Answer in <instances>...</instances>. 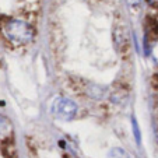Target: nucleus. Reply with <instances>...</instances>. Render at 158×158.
Here are the masks:
<instances>
[{"label": "nucleus", "mask_w": 158, "mask_h": 158, "mask_svg": "<svg viewBox=\"0 0 158 158\" xmlns=\"http://www.w3.org/2000/svg\"><path fill=\"white\" fill-rule=\"evenodd\" d=\"M3 34L10 42L15 45H25L32 41L34 30L23 20H9L3 24Z\"/></svg>", "instance_id": "obj_1"}, {"label": "nucleus", "mask_w": 158, "mask_h": 158, "mask_svg": "<svg viewBox=\"0 0 158 158\" xmlns=\"http://www.w3.org/2000/svg\"><path fill=\"white\" fill-rule=\"evenodd\" d=\"M52 114L56 119L60 120H72L77 114V105L74 101L64 97H57L52 104Z\"/></svg>", "instance_id": "obj_2"}, {"label": "nucleus", "mask_w": 158, "mask_h": 158, "mask_svg": "<svg viewBox=\"0 0 158 158\" xmlns=\"http://www.w3.org/2000/svg\"><path fill=\"white\" fill-rule=\"evenodd\" d=\"M112 36H114V44L118 53H120L122 56H126L129 53V51H130V35H129L126 25L125 24L115 25Z\"/></svg>", "instance_id": "obj_3"}, {"label": "nucleus", "mask_w": 158, "mask_h": 158, "mask_svg": "<svg viewBox=\"0 0 158 158\" xmlns=\"http://www.w3.org/2000/svg\"><path fill=\"white\" fill-rule=\"evenodd\" d=\"M13 133V125L6 116L0 115V139H9Z\"/></svg>", "instance_id": "obj_4"}, {"label": "nucleus", "mask_w": 158, "mask_h": 158, "mask_svg": "<svg viewBox=\"0 0 158 158\" xmlns=\"http://www.w3.org/2000/svg\"><path fill=\"white\" fill-rule=\"evenodd\" d=\"M87 93H88V97H91V98L101 99L105 94V88L101 85H97V84H91V85L88 87V91H87Z\"/></svg>", "instance_id": "obj_5"}, {"label": "nucleus", "mask_w": 158, "mask_h": 158, "mask_svg": "<svg viewBox=\"0 0 158 158\" xmlns=\"http://www.w3.org/2000/svg\"><path fill=\"white\" fill-rule=\"evenodd\" d=\"M108 158H130V157H129V154L123 148L114 147V148L108 152Z\"/></svg>", "instance_id": "obj_6"}, {"label": "nucleus", "mask_w": 158, "mask_h": 158, "mask_svg": "<svg viewBox=\"0 0 158 158\" xmlns=\"http://www.w3.org/2000/svg\"><path fill=\"white\" fill-rule=\"evenodd\" d=\"M131 129H133V134H134V139H136V141L140 144V141H141V133H140V127H139V125H137V120H136V118H131Z\"/></svg>", "instance_id": "obj_7"}, {"label": "nucleus", "mask_w": 158, "mask_h": 158, "mask_svg": "<svg viewBox=\"0 0 158 158\" xmlns=\"http://www.w3.org/2000/svg\"><path fill=\"white\" fill-rule=\"evenodd\" d=\"M141 0H127V3L130 4V6H139L140 4Z\"/></svg>", "instance_id": "obj_8"}, {"label": "nucleus", "mask_w": 158, "mask_h": 158, "mask_svg": "<svg viewBox=\"0 0 158 158\" xmlns=\"http://www.w3.org/2000/svg\"><path fill=\"white\" fill-rule=\"evenodd\" d=\"M67 158H76V157H73V155H67Z\"/></svg>", "instance_id": "obj_9"}]
</instances>
